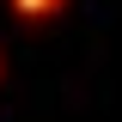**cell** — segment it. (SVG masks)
Wrapping results in <instances>:
<instances>
[{
    "mask_svg": "<svg viewBox=\"0 0 122 122\" xmlns=\"http://www.w3.org/2000/svg\"><path fill=\"white\" fill-rule=\"evenodd\" d=\"M18 6H25V12H30V18H37V12H43V6H49V0H18Z\"/></svg>",
    "mask_w": 122,
    "mask_h": 122,
    "instance_id": "1",
    "label": "cell"
}]
</instances>
